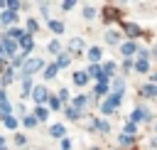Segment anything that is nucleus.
<instances>
[{"instance_id":"obj_6","label":"nucleus","mask_w":157,"mask_h":150,"mask_svg":"<svg viewBox=\"0 0 157 150\" xmlns=\"http://www.w3.org/2000/svg\"><path fill=\"white\" fill-rule=\"evenodd\" d=\"M86 74H88V76H93V79H101V74H103V69H101V66H96V64H91V66L86 69Z\"/></svg>"},{"instance_id":"obj_30","label":"nucleus","mask_w":157,"mask_h":150,"mask_svg":"<svg viewBox=\"0 0 157 150\" xmlns=\"http://www.w3.org/2000/svg\"><path fill=\"white\" fill-rule=\"evenodd\" d=\"M105 39H108L110 44H113V42H118V32H108V34H105Z\"/></svg>"},{"instance_id":"obj_43","label":"nucleus","mask_w":157,"mask_h":150,"mask_svg":"<svg viewBox=\"0 0 157 150\" xmlns=\"http://www.w3.org/2000/svg\"><path fill=\"white\" fill-rule=\"evenodd\" d=\"M155 79H157V76H155Z\"/></svg>"},{"instance_id":"obj_2","label":"nucleus","mask_w":157,"mask_h":150,"mask_svg":"<svg viewBox=\"0 0 157 150\" xmlns=\"http://www.w3.org/2000/svg\"><path fill=\"white\" fill-rule=\"evenodd\" d=\"M42 66H44V61H42V59H29V61L25 64V76L29 79V76H32L37 69H42Z\"/></svg>"},{"instance_id":"obj_9","label":"nucleus","mask_w":157,"mask_h":150,"mask_svg":"<svg viewBox=\"0 0 157 150\" xmlns=\"http://www.w3.org/2000/svg\"><path fill=\"white\" fill-rule=\"evenodd\" d=\"M125 32H128L130 37H137V34H140V27L132 25V22H128V25H125Z\"/></svg>"},{"instance_id":"obj_39","label":"nucleus","mask_w":157,"mask_h":150,"mask_svg":"<svg viewBox=\"0 0 157 150\" xmlns=\"http://www.w3.org/2000/svg\"><path fill=\"white\" fill-rule=\"evenodd\" d=\"M2 57H5V49H2V44H0V59H2Z\"/></svg>"},{"instance_id":"obj_37","label":"nucleus","mask_w":157,"mask_h":150,"mask_svg":"<svg viewBox=\"0 0 157 150\" xmlns=\"http://www.w3.org/2000/svg\"><path fill=\"white\" fill-rule=\"evenodd\" d=\"M49 106L52 108H59V98H49Z\"/></svg>"},{"instance_id":"obj_5","label":"nucleus","mask_w":157,"mask_h":150,"mask_svg":"<svg viewBox=\"0 0 157 150\" xmlns=\"http://www.w3.org/2000/svg\"><path fill=\"white\" fill-rule=\"evenodd\" d=\"M120 52H123V57H130V54H132V52H137V47H135V44H132V42H125V44H123V47H120Z\"/></svg>"},{"instance_id":"obj_33","label":"nucleus","mask_w":157,"mask_h":150,"mask_svg":"<svg viewBox=\"0 0 157 150\" xmlns=\"http://www.w3.org/2000/svg\"><path fill=\"white\" fill-rule=\"evenodd\" d=\"M49 49H52L54 54H59V49H61V47H59V42H52V44H49Z\"/></svg>"},{"instance_id":"obj_31","label":"nucleus","mask_w":157,"mask_h":150,"mask_svg":"<svg viewBox=\"0 0 157 150\" xmlns=\"http://www.w3.org/2000/svg\"><path fill=\"white\" fill-rule=\"evenodd\" d=\"M66 64H69V57H66V54H61V57H59V64H56V66H66Z\"/></svg>"},{"instance_id":"obj_15","label":"nucleus","mask_w":157,"mask_h":150,"mask_svg":"<svg viewBox=\"0 0 157 150\" xmlns=\"http://www.w3.org/2000/svg\"><path fill=\"white\" fill-rule=\"evenodd\" d=\"M135 69H137L140 74H145V71H147V59H137V64H135Z\"/></svg>"},{"instance_id":"obj_11","label":"nucleus","mask_w":157,"mask_h":150,"mask_svg":"<svg viewBox=\"0 0 157 150\" xmlns=\"http://www.w3.org/2000/svg\"><path fill=\"white\" fill-rule=\"evenodd\" d=\"M64 133H66V128H64V125H59V123H56V125H52V135H54V138H61Z\"/></svg>"},{"instance_id":"obj_19","label":"nucleus","mask_w":157,"mask_h":150,"mask_svg":"<svg viewBox=\"0 0 157 150\" xmlns=\"http://www.w3.org/2000/svg\"><path fill=\"white\" fill-rule=\"evenodd\" d=\"M81 47H83V42H81V39H71V42H69V49H74V52H78Z\"/></svg>"},{"instance_id":"obj_3","label":"nucleus","mask_w":157,"mask_h":150,"mask_svg":"<svg viewBox=\"0 0 157 150\" xmlns=\"http://www.w3.org/2000/svg\"><path fill=\"white\" fill-rule=\"evenodd\" d=\"M32 96H34V101H37V103H44V101L49 98V93H47V89H44V86H37V89L32 91Z\"/></svg>"},{"instance_id":"obj_14","label":"nucleus","mask_w":157,"mask_h":150,"mask_svg":"<svg viewBox=\"0 0 157 150\" xmlns=\"http://www.w3.org/2000/svg\"><path fill=\"white\" fill-rule=\"evenodd\" d=\"M32 47H34V42H32V37H22V49H27V52H32Z\"/></svg>"},{"instance_id":"obj_29","label":"nucleus","mask_w":157,"mask_h":150,"mask_svg":"<svg viewBox=\"0 0 157 150\" xmlns=\"http://www.w3.org/2000/svg\"><path fill=\"white\" fill-rule=\"evenodd\" d=\"M10 34H12L15 39H22V30H17V27H12V30H10Z\"/></svg>"},{"instance_id":"obj_27","label":"nucleus","mask_w":157,"mask_h":150,"mask_svg":"<svg viewBox=\"0 0 157 150\" xmlns=\"http://www.w3.org/2000/svg\"><path fill=\"white\" fill-rule=\"evenodd\" d=\"M5 125H7L10 130H15V128H17V120H15V118H5Z\"/></svg>"},{"instance_id":"obj_25","label":"nucleus","mask_w":157,"mask_h":150,"mask_svg":"<svg viewBox=\"0 0 157 150\" xmlns=\"http://www.w3.org/2000/svg\"><path fill=\"white\" fill-rule=\"evenodd\" d=\"M96 93H98V96L108 93V86H105V84H98V86H96Z\"/></svg>"},{"instance_id":"obj_7","label":"nucleus","mask_w":157,"mask_h":150,"mask_svg":"<svg viewBox=\"0 0 157 150\" xmlns=\"http://www.w3.org/2000/svg\"><path fill=\"white\" fill-rule=\"evenodd\" d=\"M86 81H88V74H86V71H76V74H74V84H78V86H83Z\"/></svg>"},{"instance_id":"obj_36","label":"nucleus","mask_w":157,"mask_h":150,"mask_svg":"<svg viewBox=\"0 0 157 150\" xmlns=\"http://www.w3.org/2000/svg\"><path fill=\"white\" fill-rule=\"evenodd\" d=\"M61 7H64V10H71V7H74V0H66V2H61Z\"/></svg>"},{"instance_id":"obj_10","label":"nucleus","mask_w":157,"mask_h":150,"mask_svg":"<svg viewBox=\"0 0 157 150\" xmlns=\"http://www.w3.org/2000/svg\"><path fill=\"white\" fill-rule=\"evenodd\" d=\"M142 96H157V86H155V84L142 86Z\"/></svg>"},{"instance_id":"obj_42","label":"nucleus","mask_w":157,"mask_h":150,"mask_svg":"<svg viewBox=\"0 0 157 150\" xmlns=\"http://www.w3.org/2000/svg\"><path fill=\"white\" fill-rule=\"evenodd\" d=\"M0 89H2V81H0Z\"/></svg>"},{"instance_id":"obj_21","label":"nucleus","mask_w":157,"mask_h":150,"mask_svg":"<svg viewBox=\"0 0 157 150\" xmlns=\"http://www.w3.org/2000/svg\"><path fill=\"white\" fill-rule=\"evenodd\" d=\"M96 128H98L101 133H108V130H110V125H108L105 120H96Z\"/></svg>"},{"instance_id":"obj_28","label":"nucleus","mask_w":157,"mask_h":150,"mask_svg":"<svg viewBox=\"0 0 157 150\" xmlns=\"http://www.w3.org/2000/svg\"><path fill=\"white\" fill-rule=\"evenodd\" d=\"M83 15H86V17H93V15H96V10H93L91 5H86V7H83Z\"/></svg>"},{"instance_id":"obj_24","label":"nucleus","mask_w":157,"mask_h":150,"mask_svg":"<svg viewBox=\"0 0 157 150\" xmlns=\"http://www.w3.org/2000/svg\"><path fill=\"white\" fill-rule=\"evenodd\" d=\"M113 69H115V64H113V61H105V66H103V71H105L108 76L113 74Z\"/></svg>"},{"instance_id":"obj_26","label":"nucleus","mask_w":157,"mask_h":150,"mask_svg":"<svg viewBox=\"0 0 157 150\" xmlns=\"http://www.w3.org/2000/svg\"><path fill=\"white\" fill-rule=\"evenodd\" d=\"M44 118H47V108L39 106V108H37V120H44Z\"/></svg>"},{"instance_id":"obj_1","label":"nucleus","mask_w":157,"mask_h":150,"mask_svg":"<svg viewBox=\"0 0 157 150\" xmlns=\"http://www.w3.org/2000/svg\"><path fill=\"white\" fill-rule=\"evenodd\" d=\"M118 103H120V96H118V93H113L108 101H103V106H101V113H105V116H108V113H113Z\"/></svg>"},{"instance_id":"obj_17","label":"nucleus","mask_w":157,"mask_h":150,"mask_svg":"<svg viewBox=\"0 0 157 150\" xmlns=\"http://www.w3.org/2000/svg\"><path fill=\"white\" fill-rule=\"evenodd\" d=\"M29 91H34V89H32V79H27V76H25V84H22V93L27 96Z\"/></svg>"},{"instance_id":"obj_22","label":"nucleus","mask_w":157,"mask_h":150,"mask_svg":"<svg viewBox=\"0 0 157 150\" xmlns=\"http://www.w3.org/2000/svg\"><path fill=\"white\" fill-rule=\"evenodd\" d=\"M25 125H27V128L37 125V116H27V118H25Z\"/></svg>"},{"instance_id":"obj_16","label":"nucleus","mask_w":157,"mask_h":150,"mask_svg":"<svg viewBox=\"0 0 157 150\" xmlns=\"http://www.w3.org/2000/svg\"><path fill=\"white\" fill-rule=\"evenodd\" d=\"M56 69H59L56 64H52V66H47V69H44V76H47V79H52V76H56Z\"/></svg>"},{"instance_id":"obj_8","label":"nucleus","mask_w":157,"mask_h":150,"mask_svg":"<svg viewBox=\"0 0 157 150\" xmlns=\"http://www.w3.org/2000/svg\"><path fill=\"white\" fill-rule=\"evenodd\" d=\"M88 106V96H78V98H74V108H78V111H83Z\"/></svg>"},{"instance_id":"obj_40","label":"nucleus","mask_w":157,"mask_h":150,"mask_svg":"<svg viewBox=\"0 0 157 150\" xmlns=\"http://www.w3.org/2000/svg\"><path fill=\"white\" fill-rule=\"evenodd\" d=\"M0 148H5V140H2V138H0Z\"/></svg>"},{"instance_id":"obj_20","label":"nucleus","mask_w":157,"mask_h":150,"mask_svg":"<svg viewBox=\"0 0 157 150\" xmlns=\"http://www.w3.org/2000/svg\"><path fill=\"white\" fill-rule=\"evenodd\" d=\"M88 57H91L93 61H96V59H101V49H98V47H91V49H88Z\"/></svg>"},{"instance_id":"obj_38","label":"nucleus","mask_w":157,"mask_h":150,"mask_svg":"<svg viewBox=\"0 0 157 150\" xmlns=\"http://www.w3.org/2000/svg\"><path fill=\"white\" fill-rule=\"evenodd\" d=\"M0 101H5V91L2 89H0Z\"/></svg>"},{"instance_id":"obj_32","label":"nucleus","mask_w":157,"mask_h":150,"mask_svg":"<svg viewBox=\"0 0 157 150\" xmlns=\"http://www.w3.org/2000/svg\"><path fill=\"white\" fill-rule=\"evenodd\" d=\"M2 113H5V118H10V103L7 101H2Z\"/></svg>"},{"instance_id":"obj_4","label":"nucleus","mask_w":157,"mask_h":150,"mask_svg":"<svg viewBox=\"0 0 157 150\" xmlns=\"http://www.w3.org/2000/svg\"><path fill=\"white\" fill-rule=\"evenodd\" d=\"M2 49H5V54H10V57H12V54L17 52V44H15V42L7 37V39H2Z\"/></svg>"},{"instance_id":"obj_18","label":"nucleus","mask_w":157,"mask_h":150,"mask_svg":"<svg viewBox=\"0 0 157 150\" xmlns=\"http://www.w3.org/2000/svg\"><path fill=\"white\" fill-rule=\"evenodd\" d=\"M64 113H66L69 118H78V116H81V111H78V108H74V106H69V108H66Z\"/></svg>"},{"instance_id":"obj_41","label":"nucleus","mask_w":157,"mask_h":150,"mask_svg":"<svg viewBox=\"0 0 157 150\" xmlns=\"http://www.w3.org/2000/svg\"><path fill=\"white\" fill-rule=\"evenodd\" d=\"M0 150H7V148H0Z\"/></svg>"},{"instance_id":"obj_13","label":"nucleus","mask_w":157,"mask_h":150,"mask_svg":"<svg viewBox=\"0 0 157 150\" xmlns=\"http://www.w3.org/2000/svg\"><path fill=\"white\" fill-rule=\"evenodd\" d=\"M15 20H17V15H15V12H10V10H7L5 15H2V22H5V25H10V22H15Z\"/></svg>"},{"instance_id":"obj_12","label":"nucleus","mask_w":157,"mask_h":150,"mask_svg":"<svg viewBox=\"0 0 157 150\" xmlns=\"http://www.w3.org/2000/svg\"><path fill=\"white\" fill-rule=\"evenodd\" d=\"M49 27H52V30H54L56 34H61V32H64V25H61L59 20H52V22H49Z\"/></svg>"},{"instance_id":"obj_23","label":"nucleus","mask_w":157,"mask_h":150,"mask_svg":"<svg viewBox=\"0 0 157 150\" xmlns=\"http://www.w3.org/2000/svg\"><path fill=\"white\" fill-rule=\"evenodd\" d=\"M130 143H132V135L123 133V135H120V145H130Z\"/></svg>"},{"instance_id":"obj_35","label":"nucleus","mask_w":157,"mask_h":150,"mask_svg":"<svg viewBox=\"0 0 157 150\" xmlns=\"http://www.w3.org/2000/svg\"><path fill=\"white\" fill-rule=\"evenodd\" d=\"M17 7H20V2H17V0H12V2H7V10H17Z\"/></svg>"},{"instance_id":"obj_34","label":"nucleus","mask_w":157,"mask_h":150,"mask_svg":"<svg viewBox=\"0 0 157 150\" xmlns=\"http://www.w3.org/2000/svg\"><path fill=\"white\" fill-rule=\"evenodd\" d=\"M125 130H128V135H132L135 133V123H125Z\"/></svg>"}]
</instances>
